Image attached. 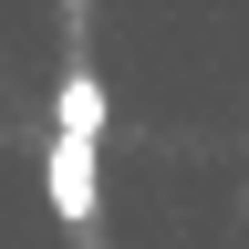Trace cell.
<instances>
[{"mask_svg":"<svg viewBox=\"0 0 249 249\" xmlns=\"http://www.w3.org/2000/svg\"><path fill=\"white\" fill-rule=\"evenodd\" d=\"M93 135H104V83L73 62L62 73V104H52V208L73 229L93 218Z\"/></svg>","mask_w":249,"mask_h":249,"instance_id":"1","label":"cell"}]
</instances>
